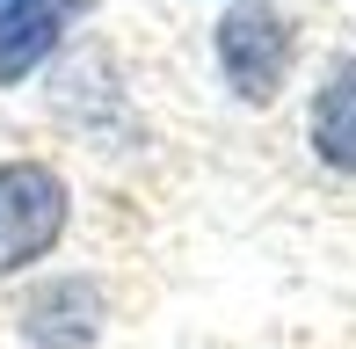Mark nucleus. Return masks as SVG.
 <instances>
[{"label": "nucleus", "instance_id": "obj_3", "mask_svg": "<svg viewBox=\"0 0 356 349\" xmlns=\"http://www.w3.org/2000/svg\"><path fill=\"white\" fill-rule=\"evenodd\" d=\"M95 0H8L0 8V88H22Z\"/></svg>", "mask_w": 356, "mask_h": 349}, {"label": "nucleus", "instance_id": "obj_5", "mask_svg": "<svg viewBox=\"0 0 356 349\" xmlns=\"http://www.w3.org/2000/svg\"><path fill=\"white\" fill-rule=\"evenodd\" d=\"M305 138L334 174H356V51H342L320 73L313 102H305Z\"/></svg>", "mask_w": 356, "mask_h": 349}, {"label": "nucleus", "instance_id": "obj_4", "mask_svg": "<svg viewBox=\"0 0 356 349\" xmlns=\"http://www.w3.org/2000/svg\"><path fill=\"white\" fill-rule=\"evenodd\" d=\"M95 335H102V284L95 277H58L29 291V306H22L29 349H88Z\"/></svg>", "mask_w": 356, "mask_h": 349}, {"label": "nucleus", "instance_id": "obj_2", "mask_svg": "<svg viewBox=\"0 0 356 349\" xmlns=\"http://www.w3.org/2000/svg\"><path fill=\"white\" fill-rule=\"evenodd\" d=\"M291 51H298V37H291V15L277 0H233L218 15V73L248 109H269L284 95Z\"/></svg>", "mask_w": 356, "mask_h": 349}, {"label": "nucleus", "instance_id": "obj_1", "mask_svg": "<svg viewBox=\"0 0 356 349\" xmlns=\"http://www.w3.org/2000/svg\"><path fill=\"white\" fill-rule=\"evenodd\" d=\"M73 189L51 161H0V284L37 269L66 241Z\"/></svg>", "mask_w": 356, "mask_h": 349}]
</instances>
